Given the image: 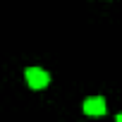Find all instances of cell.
Returning <instances> with one entry per match:
<instances>
[{
    "mask_svg": "<svg viewBox=\"0 0 122 122\" xmlns=\"http://www.w3.org/2000/svg\"><path fill=\"white\" fill-rule=\"evenodd\" d=\"M84 112H86V115H103V112H105V101H103L101 96L86 98V103H84Z\"/></svg>",
    "mask_w": 122,
    "mask_h": 122,
    "instance_id": "2",
    "label": "cell"
},
{
    "mask_svg": "<svg viewBox=\"0 0 122 122\" xmlns=\"http://www.w3.org/2000/svg\"><path fill=\"white\" fill-rule=\"evenodd\" d=\"M117 120H122V112H120V115H117Z\"/></svg>",
    "mask_w": 122,
    "mask_h": 122,
    "instance_id": "3",
    "label": "cell"
},
{
    "mask_svg": "<svg viewBox=\"0 0 122 122\" xmlns=\"http://www.w3.org/2000/svg\"><path fill=\"white\" fill-rule=\"evenodd\" d=\"M26 81L31 89H46L48 86V72L38 70V67H29L26 70Z\"/></svg>",
    "mask_w": 122,
    "mask_h": 122,
    "instance_id": "1",
    "label": "cell"
}]
</instances>
